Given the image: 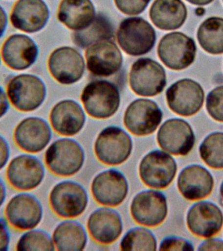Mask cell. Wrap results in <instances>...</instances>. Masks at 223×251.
Wrapping results in <instances>:
<instances>
[{
  "instance_id": "obj_40",
  "label": "cell",
  "mask_w": 223,
  "mask_h": 251,
  "mask_svg": "<svg viewBox=\"0 0 223 251\" xmlns=\"http://www.w3.org/2000/svg\"><path fill=\"white\" fill-rule=\"evenodd\" d=\"M9 98L7 92L1 86H0V119L5 117L10 109Z\"/></svg>"
},
{
  "instance_id": "obj_3",
  "label": "cell",
  "mask_w": 223,
  "mask_h": 251,
  "mask_svg": "<svg viewBox=\"0 0 223 251\" xmlns=\"http://www.w3.org/2000/svg\"><path fill=\"white\" fill-rule=\"evenodd\" d=\"M117 41L127 54L142 56L154 48L156 33L152 25L143 18H127L121 22L117 29Z\"/></svg>"
},
{
  "instance_id": "obj_44",
  "label": "cell",
  "mask_w": 223,
  "mask_h": 251,
  "mask_svg": "<svg viewBox=\"0 0 223 251\" xmlns=\"http://www.w3.org/2000/svg\"><path fill=\"white\" fill-rule=\"evenodd\" d=\"M196 14L199 16H202L205 13V9L202 7H199L196 9Z\"/></svg>"
},
{
  "instance_id": "obj_31",
  "label": "cell",
  "mask_w": 223,
  "mask_h": 251,
  "mask_svg": "<svg viewBox=\"0 0 223 251\" xmlns=\"http://www.w3.org/2000/svg\"><path fill=\"white\" fill-rule=\"evenodd\" d=\"M201 160L211 168L223 169V132L207 135L199 148Z\"/></svg>"
},
{
  "instance_id": "obj_47",
  "label": "cell",
  "mask_w": 223,
  "mask_h": 251,
  "mask_svg": "<svg viewBox=\"0 0 223 251\" xmlns=\"http://www.w3.org/2000/svg\"></svg>"
},
{
  "instance_id": "obj_12",
  "label": "cell",
  "mask_w": 223,
  "mask_h": 251,
  "mask_svg": "<svg viewBox=\"0 0 223 251\" xmlns=\"http://www.w3.org/2000/svg\"><path fill=\"white\" fill-rule=\"evenodd\" d=\"M168 107L174 113L183 117H191L201 109L205 94L199 82L190 78L178 80L166 92Z\"/></svg>"
},
{
  "instance_id": "obj_35",
  "label": "cell",
  "mask_w": 223,
  "mask_h": 251,
  "mask_svg": "<svg viewBox=\"0 0 223 251\" xmlns=\"http://www.w3.org/2000/svg\"><path fill=\"white\" fill-rule=\"evenodd\" d=\"M151 0H114L115 6L125 15H138L148 7Z\"/></svg>"
},
{
  "instance_id": "obj_11",
  "label": "cell",
  "mask_w": 223,
  "mask_h": 251,
  "mask_svg": "<svg viewBox=\"0 0 223 251\" xmlns=\"http://www.w3.org/2000/svg\"><path fill=\"white\" fill-rule=\"evenodd\" d=\"M177 170V164L172 156L156 150L142 158L139 166V174L141 180L148 187L163 189L173 181Z\"/></svg>"
},
{
  "instance_id": "obj_19",
  "label": "cell",
  "mask_w": 223,
  "mask_h": 251,
  "mask_svg": "<svg viewBox=\"0 0 223 251\" xmlns=\"http://www.w3.org/2000/svg\"><path fill=\"white\" fill-rule=\"evenodd\" d=\"M50 11L44 0H17L10 14V23L17 30L35 33L48 23Z\"/></svg>"
},
{
  "instance_id": "obj_15",
  "label": "cell",
  "mask_w": 223,
  "mask_h": 251,
  "mask_svg": "<svg viewBox=\"0 0 223 251\" xmlns=\"http://www.w3.org/2000/svg\"><path fill=\"white\" fill-rule=\"evenodd\" d=\"M162 112L157 104L148 99L133 101L125 112L124 125L133 135L145 136L152 134L161 123Z\"/></svg>"
},
{
  "instance_id": "obj_18",
  "label": "cell",
  "mask_w": 223,
  "mask_h": 251,
  "mask_svg": "<svg viewBox=\"0 0 223 251\" xmlns=\"http://www.w3.org/2000/svg\"><path fill=\"white\" fill-rule=\"evenodd\" d=\"M157 142L164 151L175 156H186L195 145V135L191 125L180 119L164 122L157 133Z\"/></svg>"
},
{
  "instance_id": "obj_39",
  "label": "cell",
  "mask_w": 223,
  "mask_h": 251,
  "mask_svg": "<svg viewBox=\"0 0 223 251\" xmlns=\"http://www.w3.org/2000/svg\"><path fill=\"white\" fill-rule=\"evenodd\" d=\"M199 251H223V241L218 239H209L201 243Z\"/></svg>"
},
{
  "instance_id": "obj_43",
  "label": "cell",
  "mask_w": 223,
  "mask_h": 251,
  "mask_svg": "<svg viewBox=\"0 0 223 251\" xmlns=\"http://www.w3.org/2000/svg\"><path fill=\"white\" fill-rule=\"evenodd\" d=\"M190 3L193 5L198 6H203L208 5V4L212 3L214 0H186Z\"/></svg>"
},
{
  "instance_id": "obj_9",
  "label": "cell",
  "mask_w": 223,
  "mask_h": 251,
  "mask_svg": "<svg viewBox=\"0 0 223 251\" xmlns=\"http://www.w3.org/2000/svg\"><path fill=\"white\" fill-rule=\"evenodd\" d=\"M97 158L109 166L125 162L133 150V141L128 133L120 127L109 126L100 132L94 146Z\"/></svg>"
},
{
  "instance_id": "obj_10",
  "label": "cell",
  "mask_w": 223,
  "mask_h": 251,
  "mask_svg": "<svg viewBox=\"0 0 223 251\" xmlns=\"http://www.w3.org/2000/svg\"><path fill=\"white\" fill-rule=\"evenodd\" d=\"M51 209L64 219H74L82 215L87 207L88 196L83 186L66 180L53 187L49 196Z\"/></svg>"
},
{
  "instance_id": "obj_16",
  "label": "cell",
  "mask_w": 223,
  "mask_h": 251,
  "mask_svg": "<svg viewBox=\"0 0 223 251\" xmlns=\"http://www.w3.org/2000/svg\"><path fill=\"white\" fill-rule=\"evenodd\" d=\"M131 213L138 225L147 227L157 226L167 217V200L162 192L145 190L133 198Z\"/></svg>"
},
{
  "instance_id": "obj_5",
  "label": "cell",
  "mask_w": 223,
  "mask_h": 251,
  "mask_svg": "<svg viewBox=\"0 0 223 251\" xmlns=\"http://www.w3.org/2000/svg\"><path fill=\"white\" fill-rule=\"evenodd\" d=\"M45 176V166L40 159L27 152L13 157L6 169L8 182L21 192L36 189L42 183Z\"/></svg>"
},
{
  "instance_id": "obj_8",
  "label": "cell",
  "mask_w": 223,
  "mask_h": 251,
  "mask_svg": "<svg viewBox=\"0 0 223 251\" xmlns=\"http://www.w3.org/2000/svg\"><path fill=\"white\" fill-rule=\"evenodd\" d=\"M5 217L9 226L20 231L35 228L42 221L43 208L38 198L28 192L15 194L6 204Z\"/></svg>"
},
{
  "instance_id": "obj_42",
  "label": "cell",
  "mask_w": 223,
  "mask_h": 251,
  "mask_svg": "<svg viewBox=\"0 0 223 251\" xmlns=\"http://www.w3.org/2000/svg\"><path fill=\"white\" fill-rule=\"evenodd\" d=\"M7 196V186L5 182L0 176V208L3 205Z\"/></svg>"
},
{
  "instance_id": "obj_14",
  "label": "cell",
  "mask_w": 223,
  "mask_h": 251,
  "mask_svg": "<svg viewBox=\"0 0 223 251\" xmlns=\"http://www.w3.org/2000/svg\"><path fill=\"white\" fill-rule=\"evenodd\" d=\"M52 129L43 118L27 117L21 120L13 131L15 144L29 154L42 152L50 142Z\"/></svg>"
},
{
  "instance_id": "obj_13",
  "label": "cell",
  "mask_w": 223,
  "mask_h": 251,
  "mask_svg": "<svg viewBox=\"0 0 223 251\" xmlns=\"http://www.w3.org/2000/svg\"><path fill=\"white\" fill-rule=\"evenodd\" d=\"M39 47L28 35L14 33L9 35L1 47V60L12 70L22 72L28 70L37 62Z\"/></svg>"
},
{
  "instance_id": "obj_37",
  "label": "cell",
  "mask_w": 223,
  "mask_h": 251,
  "mask_svg": "<svg viewBox=\"0 0 223 251\" xmlns=\"http://www.w3.org/2000/svg\"><path fill=\"white\" fill-rule=\"evenodd\" d=\"M11 243L9 225L6 219L0 217V251H9Z\"/></svg>"
},
{
  "instance_id": "obj_46",
  "label": "cell",
  "mask_w": 223,
  "mask_h": 251,
  "mask_svg": "<svg viewBox=\"0 0 223 251\" xmlns=\"http://www.w3.org/2000/svg\"><path fill=\"white\" fill-rule=\"evenodd\" d=\"M1 54H0V66H1Z\"/></svg>"
},
{
  "instance_id": "obj_2",
  "label": "cell",
  "mask_w": 223,
  "mask_h": 251,
  "mask_svg": "<svg viewBox=\"0 0 223 251\" xmlns=\"http://www.w3.org/2000/svg\"><path fill=\"white\" fill-rule=\"evenodd\" d=\"M81 101L86 113L97 119H107L114 115L120 105L117 86L106 80L89 82L84 87Z\"/></svg>"
},
{
  "instance_id": "obj_28",
  "label": "cell",
  "mask_w": 223,
  "mask_h": 251,
  "mask_svg": "<svg viewBox=\"0 0 223 251\" xmlns=\"http://www.w3.org/2000/svg\"><path fill=\"white\" fill-rule=\"evenodd\" d=\"M52 239L58 251H82L87 244L84 227L76 221H66L57 226Z\"/></svg>"
},
{
  "instance_id": "obj_21",
  "label": "cell",
  "mask_w": 223,
  "mask_h": 251,
  "mask_svg": "<svg viewBox=\"0 0 223 251\" xmlns=\"http://www.w3.org/2000/svg\"><path fill=\"white\" fill-rule=\"evenodd\" d=\"M126 178L119 171L109 170L94 178L91 193L94 199L101 205L116 207L122 203L128 194Z\"/></svg>"
},
{
  "instance_id": "obj_17",
  "label": "cell",
  "mask_w": 223,
  "mask_h": 251,
  "mask_svg": "<svg viewBox=\"0 0 223 251\" xmlns=\"http://www.w3.org/2000/svg\"><path fill=\"white\" fill-rule=\"evenodd\" d=\"M51 76L62 84H72L81 79L85 71V62L76 49L62 47L53 50L48 60Z\"/></svg>"
},
{
  "instance_id": "obj_33",
  "label": "cell",
  "mask_w": 223,
  "mask_h": 251,
  "mask_svg": "<svg viewBox=\"0 0 223 251\" xmlns=\"http://www.w3.org/2000/svg\"><path fill=\"white\" fill-rule=\"evenodd\" d=\"M55 249L54 241L48 233L35 228L24 231L16 244V250L18 251H53Z\"/></svg>"
},
{
  "instance_id": "obj_1",
  "label": "cell",
  "mask_w": 223,
  "mask_h": 251,
  "mask_svg": "<svg viewBox=\"0 0 223 251\" xmlns=\"http://www.w3.org/2000/svg\"><path fill=\"white\" fill-rule=\"evenodd\" d=\"M10 103L17 111L30 113L44 103L46 87L39 76L23 73L10 78L6 87Z\"/></svg>"
},
{
  "instance_id": "obj_32",
  "label": "cell",
  "mask_w": 223,
  "mask_h": 251,
  "mask_svg": "<svg viewBox=\"0 0 223 251\" xmlns=\"http://www.w3.org/2000/svg\"><path fill=\"white\" fill-rule=\"evenodd\" d=\"M156 237L144 227H134L124 235L120 243L121 251H156Z\"/></svg>"
},
{
  "instance_id": "obj_34",
  "label": "cell",
  "mask_w": 223,
  "mask_h": 251,
  "mask_svg": "<svg viewBox=\"0 0 223 251\" xmlns=\"http://www.w3.org/2000/svg\"><path fill=\"white\" fill-rule=\"evenodd\" d=\"M206 109L213 119L223 123V86H217L209 92L206 98Z\"/></svg>"
},
{
  "instance_id": "obj_22",
  "label": "cell",
  "mask_w": 223,
  "mask_h": 251,
  "mask_svg": "<svg viewBox=\"0 0 223 251\" xmlns=\"http://www.w3.org/2000/svg\"><path fill=\"white\" fill-rule=\"evenodd\" d=\"M187 225L190 231L196 236L210 238L222 229L223 213L212 202H198L188 211Z\"/></svg>"
},
{
  "instance_id": "obj_36",
  "label": "cell",
  "mask_w": 223,
  "mask_h": 251,
  "mask_svg": "<svg viewBox=\"0 0 223 251\" xmlns=\"http://www.w3.org/2000/svg\"><path fill=\"white\" fill-rule=\"evenodd\" d=\"M160 251H194L193 245L187 239L181 237H166L160 243Z\"/></svg>"
},
{
  "instance_id": "obj_4",
  "label": "cell",
  "mask_w": 223,
  "mask_h": 251,
  "mask_svg": "<svg viewBox=\"0 0 223 251\" xmlns=\"http://www.w3.org/2000/svg\"><path fill=\"white\" fill-rule=\"evenodd\" d=\"M85 154L79 143L71 139L54 141L45 154V164L52 174L70 176L79 172L83 166Z\"/></svg>"
},
{
  "instance_id": "obj_20",
  "label": "cell",
  "mask_w": 223,
  "mask_h": 251,
  "mask_svg": "<svg viewBox=\"0 0 223 251\" xmlns=\"http://www.w3.org/2000/svg\"><path fill=\"white\" fill-rule=\"evenodd\" d=\"M88 71L94 76H109L116 74L123 64V56L116 44L111 40L93 43L85 53Z\"/></svg>"
},
{
  "instance_id": "obj_26",
  "label": "cell",
  "mask_w": 223,
  "mask_h": 251,
  "mask_svg": "<svg viewBox=\"0 0 223 251\" xmlns=\"http://www.w3.org/2000/svg\"><path fill=\"white\" fill-rule=\"evenodd\" d=\"M151 21L162 30H174L184 25L187 9L181 0H155L150 9Z\"/></svg>"
},
{
  "instance_id": "obj_23",
  "label": "cell",
  "mask_w": 223,
  "mask_h": 251,
  "mask_svg": "<svg viewBox=\"0 0 223 251\" xmlns=\"http://www.w3.org/2000/svg\"><path fill=\"white\" fill-rule=\"evenodd\" d=\"M213 187L212 175L199 165L186 167L178 176V190L186 200L190 201L204 199L210 195Z\"/></svg>"
},
{
  "instance_id": "obj_38",
  "label": "cell",
  "mask_w": 223,
  "mask_h": 251,
  "mask_svg": "<svg viewBox=\"0 0 223 251\" xmlns=\"http://www.w3.org/2000/svg\"><path fill=\"white\" fill-rule=\"evenodd\" d=\"M11 157V147L7 139L0 135V171L7 167Z\"/></svg>"
},
{
  "instance_id": "obj_29",
  "label": "cell",
  "mask_w": 223,
  "mask_h": 251,
  "mask_svg": "<svg viewBox=\"0 0 223 251\" xmlns=\"http://www.w3.org/2000/svg\"><path fill=\"white\" fill-rule=\"evenodd\" d=\"M200 45L213 55L223 54V19L212 17L205 19L197 31Z\"/></svg>"
},
{
  "instance_id": "obj_27",
  "label": "cell",
  "mask_w": 223,
  "mask_h": 251,
  "mask_svg": "<svg viewBox=\"0 0 223 251\" xmlns=\"http://www.w3.org/2000/svg\"><path fill=\"white\" fill-rule=\"evenodd\" d=\"M57 17L67 28L80 31L89 26L93 21L95 9L91 0H62Z\"/></svg>"
},
{
  "instance_id": "obj_7",
  "label": "cell",
  "mask_w": 223,
  "mask_h": 251,
  "mask_svg": "<svg viewBox=\"0 0 223 251\" xmlns=\"http://www.w3.org/2000/svg\"><path fill=\"white\" fill-rule=\"evenodd\" d=\"M158 58L170 70H185L195 62L197 45L193 38L181 32H171L160 39Z\"/></svg>"
},
{
  "instance_id": "obj_45",
  "label": "cell",
  "mask_w": 223,
  "mask_h": 251,
  "mask_svg": "<svg viewBox=\"0 0 223 251\" xmlns=\"http://www.w3.org/2000/svg\"><path fill=\"white\" fill-rule=\"evenodd\" d=\"M220 194L221 198H222V199L223 200V182H222V184H221L220 188Z\"/></svg>"
},
{
  "instance_id": "obj_6",
  "label": "cell",
  "mask_w": 223,
  "mask_h": 251,
  "mask_svg": "<svg viewBox=\"0 0 223 251\" xmlns=\"http://www.w3.org/2000/svg\"><path fill=\"white\" fill-rule=\"evenodd\" d=\"M129 86L136 95L154 97L161 93L166 85L163 67L148 58L138 59L131 67Z\"/></svg>"
},
{
  "instance_id": "obj_24",
  "label": "cell",
  "mask_w": 223,
  "mask_h": 251,
  "mask_svg": "<svg viewBox=\"0 0 223 251\" xmlns=\"http://www.w3.org/2000/svg\"><path fill=\"white\" fill-rule=\"evenodd\" d=\"M51 126L58 134L73 136L83 128L85 113L73 100H63L52 107L49 116Z\"/></svg>"
},
{
  "instance_id": "obj_30",
  "label": "cell",
  "mask_w": 223,
  "mask_h": 251,
  "mask_svg": "<svg viewBox=\"0 0 223 251\" xmlns=\"http://www.w3.org/2000/svg\"><path fill=\"white\" fill-rule=\"evenodd\" d=\"M113 37L112 25L105 16L101 15L95 17L89 26L74 31L72 34V41L81 49L87 48L99 41L111 40Z\"/></svg>"
},
{
  "instance_id": "obj_25",
  "label": "cell",
  "mask_w": 223,
  "mask_h": 251,
  "mask_svg": "<svg viewBox=\"0 0 223 251\" xmlns=\"http://www.w3.org/2000/svg\"><path fill=\"white\" fill-rule=\"evenodd\" d=\"M88 229L92 238L103 245H110L120 237L123 223L120 215L109 208L98 209L89 216Z\"/></svg>"
},
{
  "instance_id": "obj_41",
  "label": "cell",
  "mask_w": 223,
  "mask_h": 251,
  "mask_svg": "<svg viewBox=\"0 0 223 251\" xmlns=\"http://www.w3.org/2000/svg\"><path fill=\"white\" fill-rule=\"evenodd\" d=\"M9 24V17L3 6L0 5V39L2 38L7 30Z\"/></svg>"
}]
</instances>
